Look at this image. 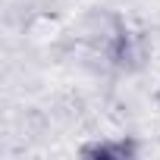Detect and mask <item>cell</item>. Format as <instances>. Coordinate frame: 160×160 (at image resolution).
<instances>
[{
  "instance_id": "cell-1",
  "label": "cell",
  "mask_w": 160,
  "mask_h": 160,
  "mask_svg": "<svg viewBox=\"0 0 160 160\" xmlns=\"http://www.w3.org/2000/svg\"><path fill=\"white\" fill-rule=\"evenodd\" d=\"M94 41H98V50L104 53V60L116 72H138V69H144V63L151 57L148 38L141 32H135L122 16H113V13H104V28L98 32Z\"/></svg>"
},
{
  "instance_id": "cell-2",
  "label": "cell",
  "mask_w": 160,
  "mask_h": 160,
  "mask_svg": "<svg viewBox=\"0 0 160 160\" xmlns=\"http://www.w3.org/2000/svg\"><path fill=\"white\" fill-rule=\"evenodd\" d=\"M78 154L88 160H138L141 157V141L135 135H104L91 138L78 148Z\"/></svg>"
}]
</instances>
